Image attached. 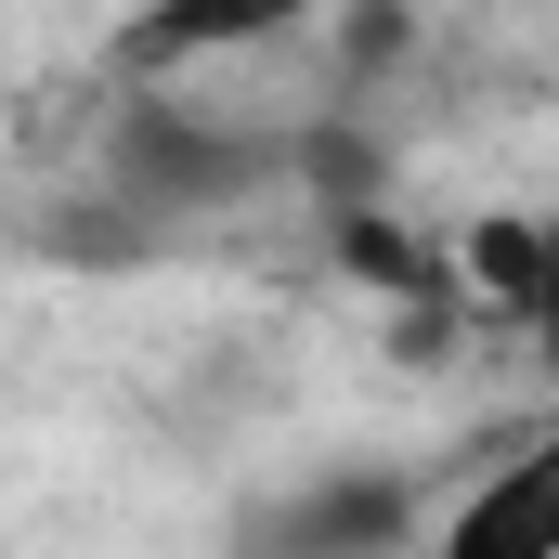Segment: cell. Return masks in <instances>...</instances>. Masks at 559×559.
Segmentation results:
<instances>
[{"mask_svg": "<svg viewBox=\"0 0 559 559\" xmlns=\"http://www.w3.org/2000/svg\"><path fill=\"white\" fill-rule=\"evenodd\" d=\"M417 521H442L417 468L338 455V468H312V481H274V495L235 521V559H404Z\"/></svg>", "mask_w": 559, "mask_h": 559, "instance_id": "1", "label": "cell"}, {"mask_svg": "<svg viewBox=\"0 0 559 559\" xmlns=\"http://www.w3.org/2000/svg\"><path fill=\"white\" fill-rule=\"evenodd\" d=\"M429 559H559V429H534L521 455H495L429 521Z\"/></svg>", "mask_w": 559, "mask_h": 559, "instance_id": "2", "label": "cell"}, {"mask_svg": "<svg viewBox=\"0 0 559 559\" xmlns=\"http://www.w3.org/2000/svg\"><path fill=\"white\" fill-rule=\"evenodd\" d=\"M325 0H143L131 13V66H222V52H261L286 26H312Z\"/></svg>", "mask_w": 559, "mask_h": 559, "instance_id": "3", "label": "cell"}, {"mask_svg": "<svg viewBox=\"0 0 559 559\" xmlns=\"http://www.w3.org/2000/svg\"><path fill=\"white\" fill-rule=\"evenodd\" d=\"M481 261H495L508 312L534 325V352H547V378H559V222H534V235H495Z\"/></svg>", "mask_w": 559, "mask_h": 559, "instance_id": "4", "label": "cell"}]
</instances>
